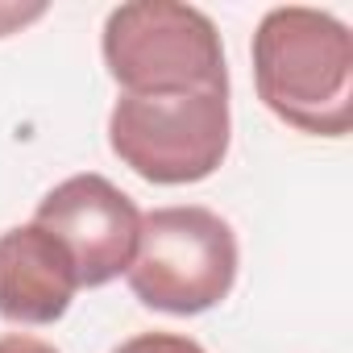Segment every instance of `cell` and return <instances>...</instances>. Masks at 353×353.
I'll return each instance as SVG.
<instances>
[{
	"mask_svg": "<svg viewBox=\"0 0 353 353\" xmlns=\"http://www.w3.org/2000/svg\"><path fill=\"white\" fill-rule=\"evenodd\" d=\"M0 353H59V349L42 336H30V332H5L0 336Z\"/></svg>",
	"mask_w": 353,
	"mask_h": 353,
	"instance_id": "9",
	"label": "cell"
},
{
	"mask_svg": "<svg viewBox=\"0 0 353 353\" xmlns=\"http://www.w3.org/2000/svg\"><path fill=\"white\" fill-rule=\"evenodd\" d=\"M258 100L291 129L345 137L353 125V34L328 9L279 5L254 30Z\"/></svg>",
	"mask_w": 353,
	"mask_h": 353,
	"instance_id": "1",
	"label": "cell"
},
{
	"mask_svg": "<svg viewBox=\"0 0 353 353\" xmlns=\"http://www.w3.org/2000/svg\"><path fill=\"white\" fill-rule=\"evenodd\" d=\"M229 137V92L121 96L108 112V150L158 188L204 183L221 170Z\"/></svg>",
	"mask_w": 353,
	"mask_h": 353,
	"instance_id": "4",
	"label": "cell"
},
{
	"mask_svg": "<svg viewBox=\"0 0 353 353\" xmlns=\"http://www.w3.org/2000/svg\"><path fill=\"white\" fill-rule=\"evenodd\" d=\"M241 250L233 225L204 204L141 212V233L125 283L137 303L166 316H200L229 299Z\"/></svg>",
	"mask_w": 353,
	"mask_h": 353,
	"instance_id": "3",
	"label": "cell"
},
{
	"mask_svg": "<svg viewBox=\"0 0 353 353\" xmlns=\"http://www.w3.org/2000/svg\"><path fill=\"white\" fill-rule=\"evenodd\" d=\"M42 17H46V5H42V0H30V5H21V0H0V38L21 34L26 26L42 21Z\"/></svg>",
	"mask_w": 353,
	"mask_h": 353,
	"instance_id": "8",
	"label": "cell"
},
{
	"mask_svg": "<svg viewBox=\"0 0 353 353\" xmlns=\"http://www.w3.org/2000/svg\"><path fill=\"white\" fill-rule=\"evenodd\" d=\"M34 225H42L67 245L79 270V287H104L129 270L141 233V212L112 179L83 170L42 196Z\"/></svg>",
	"mask_w": 353,
	"mask_h": 353,
	"instance_id": "5",
	"label": "cell"
},
{
	"mask_svg": "<svg viewBox=\"0 0 353 353\" xmlns=\"http://www.w3.org/2000/svg\"><path fill=\"white\" fill-rule=\"evenodd\" d=\"M79 291V270L67 245L42 225L0 233V316L9 324H54Z\"/></svg>",
	"mask_w": 353,
	"mask_h": 353,
	"instance_id": "6",
	"label": "cell"
},
{
	"mask_svg": "<svg viewBox=\"0 0 353 353\" xmlns=\"http://www.w3.org/2000/svg\"><path fill=\"white\" fill-rule=\"evenodd\" d=\"M112 353H208V349L183 332H137V336L121 341Z\"/></svg>",
	"mask_w": 353,
	"mask_h": 353,
	"instance_id": "7",
	"label": "cell"
},
{
	"mask_svg": "<svg viewBox=\"0 0 353 353\" xmlns=\"http://www.w3.org/2000/svg\"><path fill=\"white\" fill-rule=\"evenodd\" d=\"M100 54L121 96L229 92L216 21L179 0H133L104 17Z\"/></svg>",
	"mask_w": 353,
	"mask_h": 353,
	"instance_id": "2",
	"label": "cell"
}]
</instances>
